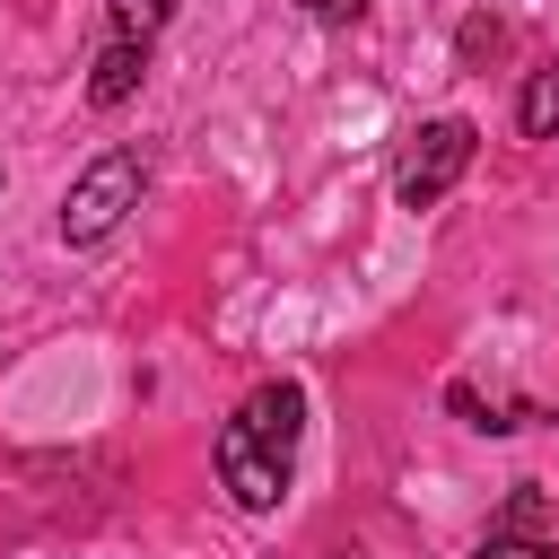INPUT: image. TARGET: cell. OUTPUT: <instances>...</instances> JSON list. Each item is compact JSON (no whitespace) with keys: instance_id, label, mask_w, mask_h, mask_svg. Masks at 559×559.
Masks as SVG:
<instances>
[{"instance_id":"8","label":"cell","mask_w":559,"mask_h":559,"mask_svg":"<svg viewBox=\"0 0 559 559\" xmlns=\"http://www.w3.org/2000/svg\"><path fill=\"white\" fill-rule=\"evenodd\" d=\"M472 559H559V550H550V533H489Z\"/></svg>"},{"instance_id":"4","label":"cell","mask_w":559,"mask_h":559,"mask_svg":"<svg viewBox=\"0 0 559 559\" xmlns=\"http://www.w3.org/2000/svg\"><path fill=\"white\" fill-rule=\"evenodd\" d=\"M236 428H245V437H262L271 454H297V428H306V393H297V384H253V393L236 402Z\"/></svg>"},{"instance_id":"7","label":"cell","mask_w":559,"mask_h":559,"mask_svg":"<svg viewBox=\"0 0 559 559\" xmlns=\"http://www.w3.org/2000/svg\"><path fill=\"white\" fill-rule=\"evenodd\" d=\"M105 9H114V35H122V44H148V35L175 17V0H105Z\"/></svg>"},{"instance_id":"6","label":"cell","mask_w":559,"mask_h":559,"mask_svg":"<svg viewBox=\"0 0 559 559\" xmlns=\"http://www.w3.org/2000/svg\"><path fill=\"white\" fill-rule=\"evenodd\" d=\"M515 131H524V140H550V131H559V52L524 79V96H515Z\"/></svg>"},{"instance_id":"9","label":"cell","mask_w":559,"mask_h":559,"mask_svg":"<svg viewBox=\"0 0 559 559\" xmlns=\"http://www.w3.org/2000/svg\"><path fill=\"white\" fill-rule=\"evenodd\" d=\"M498 44H507V26H498V17H463V35H454V52H463L472 70H480V61L498 52Z\"/></svg>"},{"instance_id":"1","label":"cell","mask_w":559,"mask_h":559,"mask_svg":"<svg viewBox=\"0 0 559 559\" xmlns=\"http://www.w3.org/2000/svg\"><path fill=\"white\" fill-rule=\"evenodd\" d=\"M140 183H148V166H140L131 148H105V157L61 192V245H105V236L140 210Z\"/></svg>"},{"instance_id":"10","label":"cell","mask_w":559,"mask_h":559,"mask_svg":"<svg viewBox=\"0 0 559 559\" xmlns=\"http://www.w3.org/2000/svg\"><path fill=\"white\" fill-rule=\"evenodd\" d=\"M542 524H550V507H542V489H515V498H507V515H498L489 533H542Z\"/></svg>"},{"instance_id":"3","label":"cell","mask_w":559,"mask_h":559,"mask_svg":"<svg viewBox=\"0 0 559 559\" xmlns=\"http://www.w3.org/2000/svg\"><path fill=\"white\" fill-rule=\"evenodd\" d=\"M218 480H227V498L245 507V515H271L280 498H288V454H271L262 437H245L236 419L218 428Z\"/></svg>"},{"instance_id":"2","label":"cell","mask_w":559,"mask_h":559,"mask_svg":"<svg viewBox=\"0 0 559 559\" xmlns=\"http://www.w3.org/2000/svg\"><path fill=\"white\" fill-rule=\"evenodd\" d=\"M472 148H480V131H472L463 114H437V122H419V131H411V148H402V166H393V201H402V210H428V201H445V192L463 183Z\"/></svg>"},{"instance_id":"5","label":"cell","mask_w":559,"mask_h":559,"mask_svg":"<svg viewBox=\"0 0 559 559\" xmlns=\"http://www.w3.org/2000/svg\"><path fill=\"white\" fill-rule=\"evenodd\" d=\"M140 79H148V44H122V35H114V44L96 52V70H87V105L114 114V105L140 96Z\"/></svg>"},{"instance_id":"11","label":"cell","mask_w":559,"mask_h":559,"mask_svg":"<svg viewBox=\"0 0 559 559\" xmlns=\"http://www.w3.org/2000/svg\"><path fill=\"white\" fill-rule=\"evenodd\" d=\"M306 17H323V26H358L367 0H306Z\"/></svg>"}]
</instances>
